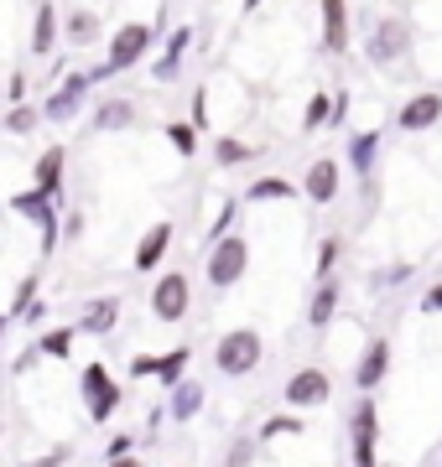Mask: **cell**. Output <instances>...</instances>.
I'll return each instance as SVG.
<instances>
[{"label":"cell","mask_w":442,"mask_h":467,"mask_svg":"<svg viewBox=\"0 0 442 467\" xmlns=\"http://www.w3.org/2000/svg\"><path fill=\"white\" fill-rule=\"evenodd\" d=\"M411 47H416V32H411L406 16H374L370 32H364V63H370L374 73L401 67L411 57Z\"/></svg>","instance_id":"1"},{"label":"cell","mask_w":442,"mask_h":467,"mask_svg":"<svg viewBox=\"0 0 442 467\" xmlns=\"http://www.w3.org/2000/svg\"><path fill=\"white\" fill-rule=\"evenodd\" d=\"M156 36H162V21H125V26H115V32L104 36V67H110V73L141 67L152 57Z\"/></svg>","instance_id":"2"},{"label":"cell","mask_w":442,"mask_h":467,"mask_svg":"<svg viewBox=\"0 0 442 467\" xmlns=\"http://www.w3.org/2000/svg\"><path fill=\"white\" fill-rule=\"evenodd\" d=\"M204 275H208V291H235L245 275H250V239L245 234H224L204 250Z\"/></svg>","instance_id":"3"},{"label":"cell","mask_w":442,"mask_h":467,"mask_svg":"<svg viewBox=\"0 0 442 467\" xmlns=\"http://www.w3.org/2000/svg\"><path fill=\"white\" fill-rule=\"evenodd\" d=\"M5 208L16 218H26V223H37V234H42V260L47 254H58V244H63V223H58V198H47L42 187H26V192H11L5 198Z\"/></svg>","instance_id":"4"},{"label":"cell","mask_w":442,"mask_h":467,"mask_svg":"<svg viewBox=\"0 0 442 467\" xmlns=\"http://www.w3.org/2000/svg\"><path fill=\"white\" fill-rule=\"evenodd\" d=\"M260 358H266V343H260L256 327H229V333L214 343V368H219L224 379H245V374H256Z\"/></svg>","instance_id":"5"},{"label":"cell","mask_w":442,"mask_h":467,"mask_svg":"<svg viewBox=\"0 0 442 467\" xmlns=\"http://www.w3.org/2000/svg\"><path fill=\"white\" fill-rule=\"evenodd\" d=\"M79 395H84V410H89L94 426H104V420L120 410V400H125V389H120V379L110 374V364L79 368Z\"/></svg>","instance_id":"6"},{"label":"cell","mask_w":442,"mask_h":467,"mask_svg":"<svg viewBox=\"0 0 442 467\" xmlns=\"http://www.w3.org/2000/svg\"><path fill=\"white\" fill-rule=\"evenodd\" d=\"M89 94H94V78H89V73H63V84L47 88L42 104H37V109H42V125H68V119H79Z\"/></svg>","instance_id":"7"},{"label":"cell","mask_w":442,"mask_h":467,"mask_svg":"<svg viewBox=\"0 0 442 467\" xmlns=\"http://www.w3.org/2000/svg\"><path fill=\"white\" fill-rule=\"evenodd\" d=\"M349 447H354V467H380V405L374 395H359L349 410Z\"/></svg>","instance_id":"8"},{"label":"cell","mask_w":442,"mask_h":467,"mask_svg":"<svg viewBox=\"0 0 442 467\" xmlns=\"http://www.w3.org/2000/svg\"><path fill=\"white\" fill-rule=\"evenodd\" d=\"M187 312H193V281H187L183 270H162L152 285V317L156 322H183Z\"/></svg>","instance_id":"9"},{"label":"cell","mask_w":442,"mask_h":467,"mask_svg":"<svg viewBox=\"0 0 442 467\" xmlns=\"http://www.w3.org/2000/svg\"><path fill=\"white\" fill-rule=\"evenodd\" d=\"M281 395H287L291 410H318V405L333 400V374H328V368H318V364H312V368H297Z\"/></svg>","instance_id":"10"},{"label":"cell","mask_w":442,"mask_h":467,"mask_svg":"<svg viewBox=\"0 0 442 467\" xmlns=\"http://www.w3.org/2000/svg\"><path fill=\"white\" fill-rule=\"evenodd\" d=\"M339 192H343V161L339 156H318L302 177V198L312 202V208H333Z\"/></svg>","instance_id":"11"},{"label":"cell","mask_w":442,"mask_h":467,"mask_svg":"<svg viewBox=\"0 0 442 467\" xmlns=\"http://www.w3.org/2000/svg\"><path fill=\"white\" fill-rule=\"evenodd\" d=\"M172 239H177V223H172V218H156L152 229L141 234L136 254H131V270H141V275H156V270L167 265V254H172Z\"/></svg>","instance_id":"12"},{"label":"cell","mask_w":442,"mask_h":467,"mask_svg":"<svg viewBox=\"0 0 442 467\" xmlns=\"http://www.w3.org/2000/svg\"><path fill=\"white\" fill-rule=\"evenodd\" d=\"M318 32H323V52L343 57L354 47V26H349V0H318Z\"/></svg>","instance_id":"13"},{"label":"cell","mask_w":442,"mask_h":467,"mask_svg":"<svg viewBox=\"0 0 442 467\" xmlns=\"http://www.w3.org/2000/svg\"><path fill=\"white\" fill-rule=\"evenodd\" d=\"M380 150H385V130L374 125V130H354L349 135V146H343V171L349 177H374V167H380Z\"/></svg>","instance_id":"14"},{"label":"cell","mask_w":442,"mask_h":467,"mask_svg":"<svg viewBox=\"0 0 442 467\" xmlns=\"http://www.w3.org/2000/svg\"><path fill=\"white\" fill-rule=\"evenodd\" d=\"M385 374H391V337H370L354 364V389L359 395H374L385 384Z\"/></svg>","instance_id":"15"},{"label":"cell","mask_w":442,"mask_h":467,"mask_svg":"<svg viewBox=\"0 0 442 467\" xmlns=\"http://www.w3.org/2000/svg\"><path fill=\"white\" fill-rule=\"evenodd\" d=\"M141 125V104L125 99V94H110V99L94 104V115H89V130L94 135H115V130H131Z\"/></svg>","instance_id":"16"},{"label":"cell","mask_w":442,"mask_h":467,"mask_svg":"<svg viewBox=\"0 0 442 467\" xmlns=\"http://www.w3.org/2000/svg\"><path fill=\"white\" fill-rule=\"evenodd\" d=\"M432 125H442V94H437V88H422V94H411V99L401 104L395 130L422 135V130H432Z\"/></svg>","instance_id":"17"},{"label":"cell","mask_w":442,"mask_h":467,"mask_svg":"<svg viewBox=\"0 0 442 467\" xmlns=\"http://www.w3.org/2000/svg\"><path fill=\"white\" fill-rule=\"evenodd\" d=\"M63 47H73V52L104 47V21H100V11H89V5H73L68 16H63Z\"/></svg>","instance_id":"18"},{"label":"cell","mask_w":442,"mask_h":467,"mask_svg":"<svg viewBox=\"0 0 442 467\" xmlns=\"http://www.w3.org/2000/svg\"><path fill=\"white\" fill-rule=\"evenodd\" d=\"M187 47H193V26H172V36L162 42V52L152 57V78L156 84H172L187 63Z\"/></svg>","instance_id":"19"},{"label":"cell","mask_w":442,"mask_h":467,"mask_svg":"<svg viewBox=\"0 0 442 467\" xmlns=\"http://www.w3.org/2000/svg\"><path fill=\"white\" fill-rule=\"evenodd\" d=\"M79 337H110L120 327V296H94L84 301V312H79Z\"/></svg>","instance_id":"20"},{"label":"cell","mask_w":442,"mask_h":467,"mask_svg":"<svg viewBox=\"0 0 442 467\" xmlns=\"http://www.w3.org/2000/svg\"><path fill=\"white\" fill-rule=\"evenodd\" d=\"M339 301H343L339 275H328V281H318V285H312V296H307V327H312V333H323V327H333V317H339Z\"/></svg>","instance_id":"21"},{"label":"cell","mask_w":442,"mask_h":467,"mask_svg":"<svg viewBox=\"0 0 442 467\" xmlns=\"http://www.w3.org/2000/svg\"><path fill=\"white\" fill-rule=\"evenodd\" d=\"M63 171H68V146H47L32 161V187H42L47 198H63Z\"/></svg>","instance_id":"22"},{"label":"cell","mask_w":442,"mask_h":467,"mask_svg":"<svg viewBox=\"0 0 442 467\" xmlns=\"http://www.w3.org/2000/svg\"><path fill=\"white\" fill-rule=\"evenodd\" d=\"M58 42H63V16H58V5H52V0H42V5H37V16H32V42H26V47H32V57H47Z\"/></svg>","instance_id":"23"},{"label":"cell","mask_w":442,"mask_h":467,"mask_svg":"<svg viewBox=\"0 0 442 467\" xmlns=\"http://www.w3.org/2000/svg\"><path fill=\"white\" fill-rule=\"evenodd\" d=\"M198 410H204V384L183 374V379L167 389V416L177 420V426H187V420L198 416Z\"/></svg>","instance_id":"24"},{"label":"cell","mask_w":442,"mask_h":467,"mask_svg":"<svg viewBox=\"0 0 442 467\" xmlns=\"http://www.w3.org/2000/svg\"><path fill=\"white\" fill-rule=\"evenodd\" d=\"M260 161V146H250V140H239V135H219L214 140V167H256Z\"/></svg>","instance_id":"25"},{"label":"cell","mask_w":442,"mask_h":467,"mask_svg":"<svg viewBox=\"0 0 442 467\" xmlns=\"http://www.w3.org/2000/svg\"><path fill=\"white\" fill-rule=\"evenodd\" d=\"M291 198H297V182L266 171V177H256V182L245 187V198H239V202H291Z\"/></svg>","instance_id":"26"},{"label":"cell","mask_w":442,"mask_h":467,"mask_svg":"<svg viewBox=\"0 0 442 467\" xmlns=\"http://www.w3.org/2000/svg\"><path fill=\"white\" fill-rule=\"evenodd\" d=\"M73 343H79V327H47V333L37 337V358H73Z\"/></svg>","instance_id":"27"},{"label":"cell","mask_w":442,"mask_h":467,"mask_svg":"<svg viewBox=\"0 0 442 467\" xmlns=\"http://www.w3.org/2000/svg\"><path fill=\"white\" fill-rule=\"evenodd\" d=\"M37 125H42V109L37 104H5V119H0L5 135H32Z\"/></svg>","instance_id":"28"},{"label":"cell","mask_w":442,"mask_h":467,"mask_svg":"<svg viewBox=\"0 0 442 467\" xmlns=\"http://www.w3.org/2000/svg\"><path fill=\"white\" fill-rule=\"evenodd\" d=\"M302 431H307L302 416H271V420H260L256 441H260V447H271V441H281V436H302Z\"/></svg>","instance_id":"29"},{"label":"cell","mask_w":442,"mask_h":467,"mask_svg":"<svg viewBox=\"0 0 442 467\" xmlns=\"http://www.w3.org/2000/svg\"><path fill=\"white\" fill-rule=\"evenodd\" d=\"M187 358H193V353H187V348L156 353V374H152V379H162V389H172V384H177V379H183V374H187Z\"/></svg>","instance_id":"30"},{"label":"cell","mask_w":442,"mask_h":467,"mask_svg":"<svg viewBox=\"0 0 442 467\" xmlns=\"http://www.w3.org/2000/svg\"><path fill=\"white\" fill-rule=\"evenodd\" d=\"M167 140H172V150H177L183 161H193V156H198V130H193L187 119H172V125H167Z\"/></svg>","instance_id":"31"},{"label":"cell","mask_w":442,"mask_h":467,"mask_svg":"<svg viewBox=\"0 0 442 467\" xmlns=\"http://www.w3.org/2000/svg\"><path fill=\"white\" fill-rule=\"evenodd\" d=\"M256 451H260V441L250 431H239L229 441V451H224V467H256Z\"/></svg>","instance_id":"32"},{"label":"cell","mask_w":442,"mask_h":467,"mask_svg":"<svg viewBox=\"0 0 442 467\" xmlns=\"http://www.w3.org/2000/svg\"><path fill=\"white\" fill-rule=\"evenodd\" d=\"M328 104H333V94H328V88H318V94L307 99V109H302V135H312V130H323V125H328Z\"/></svg>","instance_id":"33"},{"label":"cell","mask_w":442,"mask_h":467,"mask_svg":"<svg viewBox=\"0 0 442 467\" xmlns=\"http://www.w3.org/2000/svg\"><path fill=\"white\" fill-rule=\"evenodd\" d=\"M339 260H343V239H339V234H328L323 244H318V265H312V270H318V281H328V275L339 270Z\"/></svg>","instance_id":"34"},{"label":"cell","mask_w":442,"mask_h":467,"mask_svg":"<svg viewBox=\"0 0 442 467\" xmlns=\"http://www.w3.org/2000/svg\"><path fill=\"white\" fill-rule=\"evenodd\" d=\"M235 223H239V198H224L219 218H214V223H208V234H204V250L214 244V239H224V234L235 229Z\"/></svg>","instance_id":"35"},{"label":"cell","mask_w":442,"mask_h":467,"mask_svg":"<svg viewBox=\"0 0 442 467\" xmlns=\"http://www.w3.org/2000/svg\"><path fill=\"white\" fill-rule=\"evenodd\" d=\"M37 291H42V275H37V270H32V275H21V281H16V296H11V322H16L21 312L37 301Z\"/></svg>","instance_id":"36"},{"label":"cell","mask_w":442,"mask_h":467,"mask_svg":"<svg viewBox=\"0 0 442 467\" xmlns=\"http://www.w3.org/2000/svg\"><path fill=\"white\" fill-rule=\"evenodd\" d=\"M73 462V441H58L52 451H42V457H26L21 467H68Z\"/></svg>","instance_id":"37"},{"label":"cell","mask_w":442,"mask_h":467,"mask_svg":"<svg viewBox=\"0 0 442 467\" xmlns=\"http://www.w3.org/2000/svg\"><path fill=\"white\" fill-rule=\"evenodd\" d=\"M349 104H354V94H349V88H339V94H333V104H328V125H323V130L349 125Z\"/></svg>","instance_id":"38"},{"label":"cell","mask_w":442,"mask_h":467,"mask_svg":"<svg viewBox=\"0 0 442 467\" xmlns=\"http://www.w3.org/2000/svg\"><path fill=\"white\" fill-rule=\"evenodd\" d=\"M187 125H193L198 135L214 130V125H208V88H198V94H193V119H187Z\"/></svg>","instance_id":"39"},{"label":"cell","mask_w":442,"mask_h":467,"mask_svg":"<svg viewBox=\"0 0 442 467\" xmlns=\"http://www.w3.org/2000/svg\"><path fill=\"white\" fill-rule=\"evenodd\" d=\"M26 94H32V78H26V73H11V84H5V104H26Z\"/></svg>","instance_id":"40"},{"label":"cell","mask_w":442,"mask_h":467,"mask_svg":"<svg viewBox=\"0 0 442 467\" xmlns=\"http://www.w3.org/2000/svg\"><path fill=\"white\" fill-rule=\"evenodd\" d=\"M437 312H442V281H432L422 291V317H437Z\"/></svg>","instance_id":"41"},{"label":"cell","mask_w":442,"mask_h":467,"mask_svg":"<svg viewBox=\"0 0 442 467\" xmlns=\"http://www.w3.org/2000/svg\"><path fill=\"white\" fill-rule=\"evenodd\" d=\"M156 374V353H136L131 358V379H152Z\"/></svg>","instance_id":"42"},{"label":"cell","mask_w":442,"mask_h":467,"mask_svg":"<svg viewBox=\"0 0 442 467\" xmlns=\"http://www.w3.org/2000/svg\"><path fill=\"white\" fill-rule=\"evenodd\" d=\"M125 451H136V441H131V431H115L110 447H104V457H125Z\"/></svg>","instance_id":"43"},{"label":"cell","mask_w":442,"mask_h":467,"mask_svg":"<svg viewBox=\"0 0 442 467\" xmlns=\"http://www.w3.org/2000/svg\"><path fill=\"white\" fill-rule=\"evenodd\" d=\"M16 322H32V327H37V322H47V301L37 296L32 306H26V312H21V317H16Z\"/></svg>","instance_id":"44"},{"label":"cell","mask_w":442,"mask_h":467,"mask_svg":"<svg viewBox=\"0 0 442 467\" xmlns=\"http://www.w3.org/2000/svg\"><path fill=\"white\" fill-rule=\"evenodd\" d=\"M63 234H68V239H79V234H84V213H68V218H63Z\"/></svg>","instance_id":"45"},{"label":"cell","mask_w":442,"mask_h":467,"mask_svg":"<svg viewBox=\"0 0 442 467\" xmlns=\"http://www.w3.org/2000/svg\"><path fill=\"white\" fill-rule=\"evenodd\" d=\"M104 467H146V462H141L136 451H125V457H104Z\"/></svg>","instance_id":"46"},{"label":"cell","mask_w":442,"mask_h":467,"mask_svg":"<svg viewBox=\"0 0 442 467\" xmlns=\"http://www.w3.org/2000/svg\"><path fill=\"white\" fill-rule=\"evenodd\" d=\"M5 333H11V312H0V348H5Z\"/></svg>","instance_id":"47"},{"label":"cell","mask_w":442,"mask_h":467,"mask_svg":"<svg viewBox=\"0 0 442 467\" xmlns=\"http://www.w3.org/2000/svg\"><path fill=\"white\" fill-rule=\"evenodd\" d=\"M256 5H266V0H245V16H250V11H256Z\"/></svg>","instance_id":"48"}]
</instances>
